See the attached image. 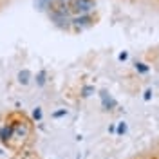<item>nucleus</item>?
Returning a JSON list of instances; mask_svg holds the SVG:
<instances>
[{
    "label": "nucleus",
    "mask_w": 159,
    "mask_h": 159,
    "mask_svg": "<svg viewBox=\"0 0 159 159\" xmlns=\"http://www.w3.org/2000/svg\"><path fill=\"white\" fill-rule=\"evenodd\" d=\"M92 7H94L92 0H74V11L80 15H87Z\"/></svg>",
    "instance_id": "obj_1"
},
{
    "label": "nucleus",
    "mask_w": 159,
    "mask_h": 159,
    "mask_svg": "<svg viewBox=\"0 0 159 159\" xmlns=\"http://www.w3.org/2000/svg\"><path fill=\"white\" fill-rule=\"evenodd\" d=\"M99 96H101V101H103V107H105L107 110H110V109H114V107H116V101L110 98L105 90H101V94H99Z\"/></svg>",
    "instance_id": "obj_2"
},
{
    "label": "nucleus",
    "mask_w": 159,
    "mask_h": 159,
    "mask_svg": "<svg viewBox=\"0 0 159 159\" xmlns=\"http://www.w3.org/2000/svg\"><path fill=\"white\" fill-rule=\"evenodd\" d=\"M72 24L74 25H89L90 24V16L89 15H80V16H76V18H72Z\"/></svg>",
    "instance_id": "obj_3"
},
{
    "label": "nucleus",
    "mask_w": 159,
    "mask_h": 159,
    "mask_svg": "<svg viewBox=\"0 0 159 159\" xmlns=\"http://www.w3.org/2000/svg\"><path fill=\"white\" fill-rule=\"evenodd\" d=\"M18 81L22 83V85H27V83L31 81V70H27V69L20 70L18 72Z\"/></svg>",
    "instance_id": "obj_4"
},
{
    "label": "nucleus",
    "mask_w": 159,
    "mask_h": 159,
    "mask_svg": "<svg viewBox=\"0 0 159 159\" xmlns=\"http://www.w3.org/2000/svg\"><path fill=\"white\" fill-rule=\"evenodd\" d=\"M11 134H13V129H9V127H2L0 129V139L2 141H7L11 138Z\"/></svg>",
    "instance_id": "obj_5"
},
{
    "label": "nucleus",
    "mask_w": 159,
    "mask_h": 159,
    "mask_svg": "<svg viewBox=\"0 0 159 159\" xmlns=\"http://www.w3.org/2000/svg\"><path fill=\"white\" fill-rule=\"evenodd\" d=\"M51 2H52V0H34V6H36L40 11H43L51 6Z\"/></svg>",
    "instance_id": "obj_6"
},
{
    "label": "nucleus",
    "mask_w": 159,
    "mask_h": 159,
    "mask_svg": "<svg viewBox=\"0 0 159 159\" xmlns=\"http://www.w3.org/2000/svg\"><path fill=\"white\" fill-rule=\"evenodd\" d=\"M36 83H38L40 87L45 83V70H40L38 72V76H36Z\"/></svg>",
    "instance_id": "obj_7"
},
{
    "label": "nucleus",
    "mask_w": 159,
    "mask_h": 159,
    "mask_svg": "<svg viewBox=\"0 0 159 159\" xmlns=\"http://www.w3.org/2000/svg\"><path fill=\"white\" fill-rule=\"evenodd\" d=\"M92 92H94V87L87 85V87H83V90H81V96H83V98H89Z\"/></svg>",
    "instance_id": "obj_8"
},
{
    "label": "nucleus",
    "mask_w": 159,
    "mask_h": 159,
    "mask_svg": "<svg viewBox=\"0 0 159 159\" xmlns=\"http://www.w3.org/2000/svg\"><path fill=\"white\" fill-rule=\"evenodd\" d=\"M125 132H127V123L121 121V123L118 125V134H125Z\"/></svg>",
    "instance_id": "obj_9"
},
{
    "label": "nucleus",
    "mask_w": 159,
    "mask_h": 159,
    "mask_svg": "<svg viewBox=\"0 0 159 159\" xmlns=\"http://www.w3.org/2000/svg\"><path fill=\"white\" fill-rule=\"evenodd\" d=\"M65 114H67V109H61V110L52 112V118H61V116H65Z\"/></svg>",
    "instance_id": "obj_10"
},
{
    "label": "nucleus",
    "mask_w": 159,
    "mask_h": 159,
    "mask_svg": "<svg viewBox=\"0 0 159 159\" xmlns=\"http://www.w3.org/2000/svg\"><path fill=\"white\" fill-rule=\"evenodd\" d=\"M136 69H138L139 72H147V70H148V67H147L145 63H138V61H136Z\"/></svg>",
    "instance_id": "obj_11"
},
{
    "label": "nucleus",
    "mask_w": 159,
    "mask_h": 159,
    "mask_svg": "<svg viewBox=\"0 0 159 159\" xmlns=\"http://www.w3.org/2000/svg\"><path fill=\"white\" fill-rule=\"evenodd\" d=\"M33 118H34V119H42V110L34 109V110H33Z\"/></svg>",
    "instance_id": "obj_12"
},
{
    "label": "nucleus",
    "mask_w": 159,
    "mask_h": 159,
    "mask_svg": "<svg viewBox=\"0 0 159 159\" xmlns=\"http://www.w3.org/2000/svg\"><path fill=\"white\" fill-rule=\"evenodd\" d=\"M150 98H152V89H147V90H145V99L148 101Z\"/></svg>",
    "instance_id": "obj_13"
},
{
    "label": "nucleus",
    "mask_w": 159,
    "mask_h": 159,
    "mask_svg": "<svg viewBox=\"0 0 159 159\" xmlns=\"http://www.w3.org/2000/svg\"><path fill=\"white\" fill-rule=\"evenodd\" d=\"M127 58H129V52H121V54H119V60H121V61L127 60Z\"/></svg>",
    "instance_id": "obj_14"
},
{
    "label": "nucleus",
    "mask_w": 159,
    "mask_h": 159,
    "mask_svg": "<svg viewBox=\"0 0 159 159\" xmlns=\"http://www.w3.org/2000/svg\"><path fill=\"white\" fill-rule=\"evenodd\" d=\"M60 2H63V4H69L70 0H60Z\"/></svg>",
    "instance_id": "obj_15"
}]
</instances>
